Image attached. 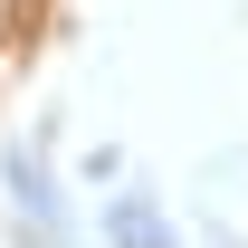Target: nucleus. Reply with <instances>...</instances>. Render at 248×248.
<instances>
[{"mask_svg":"<svg viewBox=\"0 0 248 248\" xmlns=\"http://www.w3.org/2000/svg\"><path fill=\"white\" fill-rule=\"evenodd\" d=\"M0 182H10V219H19V239H29V248H67V201H58V182H48L38 143H19V153L0 162Z\"/></svg>","mask_w":248,"mask_h":248,"instance_id":"nucleus-1","label":"nucleus"},{"mask_svg":"<svg viewBox=\"0 0 248 248\" xmlns=\"http://www.w3.org/2000/svg\"><path fill=\"white\" fill-rule=\"evenodd\" d=\"M105 239L115 248H172V219H162L143 191H115V201H105Z\"/></svg>","mask_w":248,"mask_h":248,"instance_id":"nucleus-2","label":"nucleus"}]
</instances>
